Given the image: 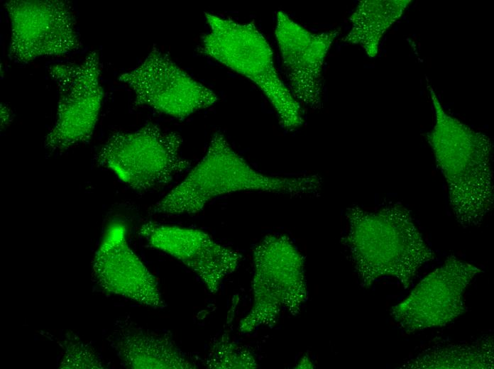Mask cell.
Returning a JSON list of instances; mask_svg holds the SVG:
<instances>
[{
    "mask_svg": "<svg viewBox=\"0 0 494 369\" xmlns=\"http://www.w3.org/2000/svg\"><path fill=\"white\" fill-rule=\"evenodd\" d=\"M318 175L273 176L252 167L231 148L224 135L216 132L203 158L185 178L155 203L153 214H192L219 196L242 191H260L291 196L317 194Z\"/></svg>",
    "mask_w": 494,
    "mask_h": 369,
    "instance_id": "1",
    "label": "cell"
},
{
    "mask_svg": "<svg viewBox=\"0 0 494 369\" xmlns=\"http://www.w3.org/2000/svg\"><path fill=\"white\" fill-rule=\"evenodd\" d=\"M428 89L435 123L427 139L446 182L450 206L460 224L477 225L493 203L490 139L449 114L433 88Z\"/></svg>",
    "mask_w": 494,
    "mask_h": 369,
    "instance_id": "2",
    "label": "cell"
},
{
    "mask_svg": "<svg viewBox=\"0 0 494 369\" xmlns=\"http://www.w3.org/2000/svg\"><path fill=\"white\" fill-rule=\"evenodd\" d=\"M347 243L358 265L375 276L390 275L407 288L419 270L434 260L407 209L400 203L377 211L348 212Z\"/></svg>",
    "mask_w": 494,
    "mask_h": 369,
    "instance_id": "3",
    "label": "cell"
},
{
    "mask_svg": "<svg viewBox=\"0 0 494 369\" xmlns=\"http://www.w3.org/2000/svg\"><path fill=\"white\" fill-rule=\"evenodd\" d=\"M209 31L200 51L248 78L266 97L280 126L294 131L303 122L300 104L279 77L272 49L254 23H240L205 13Z\"/></svg>",
    "mask_w": 494,
    "mask_h": 369,
    "instance_id": "4",
    "label": "cell"
},
{
    "mask_svg": "<svg viewBox=\"0 0 494 369\" xmlns=\"http://www.w3.org/2000/svg\"><path fill=\"white\" fill-rule=\"evenodd\" d=\"M182 143L178 133L147 123L135 131L111 135L95 160L132 189L146 192L190 169V162L180 154Z\"/></svg>",
    "mask_w": 494,
    "mask_h": 369,
    "instance_id": "5",
    "label": "cell"
},
{
    "mask_svg": "<svg viewBox=\"0 0 494 369\" xmlns=\"http://www.w3.org/2000/svg\"><path fill=\"white\" fill-rule=\"evenodd\" d=\"M98 54L90 52L78 63H60L48 72L59 99L55 123L44 139L50 151L65 150L89 140L99 119L104 97Z\"/></svg>",
    "mask_w": 494,
    "mask_h": 369,
    "instance_id": "6",
    "label": "cell"
},
{
    "mask_svg": "<svg viewBox=\"0 0 494 369\" xmlns=\"http://www.w3.org/2000/svg\"><path fill=\"white\" fill-rule=\"evenodd\" d=\"M11 34L9 59L27 63L79 49L81 42L70 4L61 0H12L4 4Z\"/></svg>",
    "mask_w": 494,
    "mask_h": 369,
    "instance_id": "7",
    "label": "cell"
},
{
    "mask_svg": "<svg viewBox=\"0 0 494 369\" xmlns=\"http://www.w3.org/2000/svg\"><path fill=\"white\" fill-rule=\"evenodd\" d=\"M119 79L133 92L136 106H148L178 119H185L219 100L212 89L194 79L156 48Z\"/></svg>",
    "mask_w": 494,
    "mask_h": 369,
    "instance_id": "8",
    "label": "cell"
},
{
    "mask_svg": "<svg viewBox=\"0 0 494 369\" xmlns=\"http://www.w3.org/2000/svg\"><path fill=\"white\" fill-rule=\"evenodd\" d=\"M480 272L476 266L450 256L392 308L391 316L408 332L443 326L464 312L466 289Z\"/></svg>",
    "mask_w": 494,
    "mask_h": 369,
    "instance_id": "9",
    "label": "cell"
},
{
    "mask_svg": "<svg viewBox=\"0 0 494 369\" xmlns=\"http://www.w3.org/2000/svg\"><path fill=\"white\" fill-rule=\"evenodd\" d=\"M275 33L290 92L300 105L319 109L324 59L339 29L312 33L280 11Z\"/></svg>",
    "mask_w": 494,
    "mask_h": 369,
    "instance_id": "10",
    "label": "cell"
},
{
    "mask_svg": "<svg viewBox=\"0 0 494 369\" xmlns=\"http://www.w3.org/2000/svg\"><path fill=\"white\" fill-rule=\"evenodd\" d=\"M92 275L109 293L153 309L166 307L157 279L128 245L121 224L105 231L94 256Z\"/></svg>",
    "mask_w": 494,
    "mask_h": 369,
    "instance_id": "11",
    "label": "cell"
},
{
    "mask_svg": "<svg viewBox=\"0 0 494 369\" xmlns=\"http://www.w3.org/2000/svg\"><path fill=\"white\" fill-rule=\"evenodd\" d=\"M139 234L153 248L178 260L215 293L222 278L236 265L238 255L198 229L146 222Z\"/></svg>",
    "mask_w": 494,
    "mask_h": 369,
    "instance_id": "12",
    "label": "cell"
},
{
    "mask_svg": "<svg viewBox=\"0 0 494 369\" xmlns=\"http://www.w3.org/2000/svg\"><path fill=\"white\" fill-rule=\"evenodd\" d=\"M107 340L128 368H197L168 334L145 329L128 319L117 321Z\"/></svg>",
    "mask_w": 494,
    "mask_h": 369,
    "instance_id": "13",
    "label": "cell"
},
{
    "mask_svg": "<svg viewBox=\"0 0 494 369\" xmlns=\"http://www.w3.org/2000/svg\"><path fill=\"white\" fill-rule=\"evenodd\" d=\"M410 0H363L350 16L352 26L343 41L360 45L370 57L378 53L380 40L402 15Z\"/></svg>",
    "mask_w": 494,
    "mask_h": 369,
    "instance_id": "14",
    "label": "cell"
},
{
    "mask_svg": "<svg viewBox=\"0 0 494 369\" xmlns=\"http://www.w3.org/2000/svg\"><path fill=\"white\" fill-rule=\"evenodd\" d=\"M487 341L476 344L450 346L433 351L415 360L412 368H480L493 366V345Z\"/></svg>",
    "mask_w": 494,
    "mask_h": 369,
    "instance_id": "15",
    "label": "cell"
},
{
    "mask_svg": "<svg viewBox=\"0 0 494 369\" xmlns=\"http://www.w3.org/2000/svg\"><path fill=\"white\" fill-rule=\"evenodd\" d=\"M64 354L60 368H104L99 356L88 345L77 337L64 340Z\"/></svg>",
    "mask_w": 494,
    "mask_h": 369,
    "instance_id": "16",
    "label": "cell"
},
{
    "mask_svg": "<svg viewBox=\"0 0 494 369\" xmlns=\"http://www.w3.org/2000/svg\"><path fill=\"white\" fill-rule=\"evenodd\" d=\"M11 115L9 111V109L7 107L1 106V126L2 125L4 126L6 123H8L9 119L10 118Z\"/></svg>",
    "mask_w": 494,
    "mask_h": 369,
    "instance_id": "17",
    "label": "cell"
}]
</instances>
